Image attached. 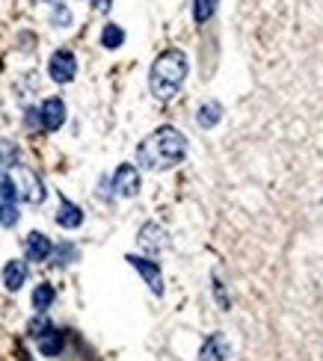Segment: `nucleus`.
I'll return each instance as SVG.
<instances>
[{"instance_id": "f03ea898", "label": "nucleus", "mask_w": 323, "mask_h": 361, "mask_svg": "<svg viewBox=\"0 0 323 361\" xmlns=\"http://www.w3.org/2000/svg\"><path fill=\"white\" fill-rule=\"evenodd\" d=\"M187 71H190V63H187L184 51H178V48L163 51L158 60L151 63V71H148V89H151V95L158 101L175 98L178 89L187 80Z\"/></svg>"}, {"instance_id": "9d476101", "label": "nucleus", "mask_w": 323, "mask_h": 361, "mask_svg": "<svg viewBox=\"0 0 323 361\" xmlns=\"http://www.w3.org/2000/svg\"><path fill=\"white\" fill-rule=\"evenodd\" d=\"M27 272H30V270H27V264L18 261V258L6 261V264H4V272H0V279H4V287H6V291H12V293L21 291V287L27 284Z\"/></svg>"}, {"instance_id": "39448f33", "label": "nucleus", "mask_w": 323, "mask_h": 361, "mask_svg": "<svg viewBox=\"0 0 323 361\" xmlns=\"http://www.w3.org/2000/svg\"><path fill=\"white\" fill-rule=\"evenodd\" d=\"M139 276H143V281L151 287V293L154 296H163V272H160V267L151 261V258H143V255H128L125 258Z\"/></svg>"}, {"instance_id": "423d86ee", "label": "nucleus", "mask_w": 323, "mask_h": 361, "mask_svg": "<svg viewBox=\"0 0 323 361\" xmlns=\"http://www.w3.org/2000/svg\"><path fill=\"white\" fill-rule=\"evenodd\" d=\"M39 119H42V127L45 131H60L65 125V104L63 98H45L39 107Z\"/></svg>"}, {"instance_id": "f257e3e1", "label": "nucleus", "mask_w": 323, "mask_h": 361, "mask_svg": "<svg viewBox=\"0 0 323 361\" xmlns=\"http://www.w3.org/2000/svg\"><path fill=\"white\" fill-rule=\"evenodd\" d=\"M187 157V137L172 125L158 127L154 134H148L137 148V166H143L148 172H166L178 166Z\"/></svg>"}, {"instance_id": "4be33fe9", "label": "nucleus", "mask_w": 323, "mask_h": 361, "mask_svg": "<svg viewBox=\"0 0 323 361\" xmlns=\"http://www.w3.org/2000/svg\"><path fill=\"white\" fill-rule=\"evenodd\" d=\"M53 252H57V264H60V267H65V264H72V261H75V258H77V249L72 246V243H63V246H57V249H53Z\"/></svg>"}, {"instance_id": "1a4fd4ad", "label": "nucleus", "mask_w": 323, "mask_h": 361, "mask_svg": "<svg viewBox=\"0 0 323 361\" xmlns=\"http://www.w3.org/2000/svg\"><path fill=\"white\" fill-rule=\"evenodd\" d=\"M24 255H27V261H48L53 255L51 237H45L42 231H30V234L24 237Z\"/></svg>"}, {"instance_id": "2eb2a0df", "label": "nucleus", "mask_w": 323, "mask_h": 361, "mask_svg": "<svg viewBox=\"0 0 323 361\" xmlns=\"http://www.w3.org/2000/svg\"><path fill=\"white\" fill-rule=\"evenodd\" d=\"M53 299H57V291H53V284H48V281L36 284V291H33V296H30L33 308H36L39 314H45V311L53 305Z\"/></svg>"}, {"instance_id": "393cba45", "label": "nucleus", "mask_w": 323, "mask_h": 361, "mask_svg": "<svg viewBox=\"0 0 323 361\" xmlns=\"http://www.w3.org/2000/svg\"><path fill=\"white\" fill-rule=\"evenodd\" d=\"M24 119H27V125H30V127H42V119H39V110H27V113H24Z\"/></svg>"}, {"instance_id": "7ed1b4c3", "label": "nucleus", "mask_w": 323, "mask_h": 361, "mask_svg": "<svg viewBox=\"0 0 323 361\" xmlns=\"http://www.w3.org/2000/svg\"><path fill=\"white\" fill-rule=\"evenodd\" d=\"M48 77L53 83H72L77 77V56L68 51V48H60V51H53L51 53V60H48Z\"/></svg>"}, {"instance_id": "dca6fc26", "label": "nucleus", "mask_w": 323, "mask_h": 361, "mask_svg": "<svg viewBox=\"0 0 323 361\" xmlns=\"http://www.w3.org/2000/svg\"><path fill=\"white\" fill-rule=\"evenodd\" d=\"M21 166V148L12 139H0V169H15Z\"/></svg>"}, {"instance_id": "f8f14e48", "label": "nucleus", "mask_w": 323, "mask_h": 361, "mask_svg": "<svg viewBox=\"0 0 323 361\" xmlns=\"http://www.w3.org/2000/svg\"><path fill=\"white\" fill-rule=\"evenodd\" d=\"M229 358V343L222 335H210L205 343H202V353H199V361H226Z\"/></svg>"}, {"instance_id": "a878e982", "label": "nucleus", "mask_w": 323, "mask_h": 361, "mask_svg": "<svg viewBox=\"0 0 323 361\" xmlns=\"http://www.w3.org/2000/svg\"><path fill=\"white\" fill-rule=\"evenodd\" d=\"M92 6L98 12H110V6H113V0H92Z\"/></svg>"}, {"instance_id": "b1692460", "label": "nucleus", "mask_w": 323, "mask_h": 361, "mask_svg": "<svg viewBox=\"0 0 323 361\" xmlns=\"http://www.w3.org/2000/svg\"><path fill=\"white\" fill-rule=\"evenodd\" d=\"M214 296H217V302H220V308L229 311V296H226V291H222V281H220V279H214Z\"/></svg>"}, {"instance_id": "412c9836", "label": "nucleus", "mask_w": 323, "mask_h": 361, "mask_svg": "<svg viewBox=\"0 0 323 361\" xmlns=\"http://www.w3.org/2000/svg\"><path fill=\"white\" fill-rule=\"evenodd\" d=\"M51 329H53V323L48 320V317H36V320L27 323V331H30L33 338H42V335H45V331H51Z\"/></svg>"}, {"instance_id": "bb28decb", "label": "nucleus", "mask_w": 323, "mask_h": 361, "mask_svg": "<svg viewBox=\"0 0 323 361\" xmlns=\"http://www.w3.org/2000/svg\"><path fill=\"white\" fill-rule=\"evenodd\" d=\"M39 4H57V0H39Z\"/></svg>"}, {"instance_id": "ddd939ff", "label": "nucleus", "mask_w": 323, "mask_h": 361, "mask_svg": "<svg viewBox=\"0 0 323 361\" xmlns=\"http://www.w3.org/2000/svg\"><path fill=\"white\" fill-rule=\"evenodd\" d=\"M220 119H222V104L220 101H205V104L196 110V122H199V127H205V131L217 127Z\"/></svg>"}, {"instance_id": "9b49d317", "label": "nucleus", "mask_w": 323, "mask_h": 361, "mask_svg": "<svg viewBox=\"0 0 323 361\" xmlns=\"http://www.w3.org/2000/svg\"><path fill=\"white\" fill-rule=\"evenodd\" d=\"M57 225L65 228V231H75L83 225V210L75 205V201H68V198H60V210H57Z\"/></svg>"}, {"instance_id": "6e6552de", "label": "nucleus", "mask_w": 323, "mask_h": 361, "mask_svg": "<svg viewBox=\"0 0 323 361\" xmlns=\"http://www.w3.org/2000/svg\"><path fill=\"white\" fill-rule=\"evenodd\" d=\"M137 243H139V246H143L148 255H160L166 246H170V240H166V231H163L158 222H146L143 228H139Z\"/></svg>"}, {"instance_id": "5701e85b", "label": "nucleus", "mask_w": 323, "mask_h": 361, "mask_svg": "<svg viewBox=\"0 0 323 361\" xmlns=\"http://www.w3.org/2000/svg\"><path fill=\"white\" fill-rule=\"evenodd\" d=\"M0 222H4V225H15L18 222V208L15 205H4V208H0Z\"/></svg>"}, {"instance_id": "aec40b11", "label": "nucleus", "mask_w": 323, "mask_h": 361, "mask_svg": "<svg viewBox=\"0 0 323 361\" xmlns=\"http://www.w3.org/2000/svg\"><path fill=\"white\" fill-rule=\"evenodd\" d=\"M75 18H72V9L68 6H63V4H53V9H51V24L53 27H68Z\"/></svg>"}, {"instance_id": "4468645a", "label": "nucleus", "mask_w": 323, "mask_h": 361, "mask_svg": "<svg viewBox=\"0 0 323 361\" xmlns=\"http://www.w3.org/2000/svg\"><path fill=\"white\" fill-rule=\"evenodd\" d=\"M63 346H65V338H63V331H57V329H51V331H45V335L39 338V353L48 355V358H57L63 353Z\"/></svg>"}, {"instance_id": "0eeeda50", "label": "nucleus", "mask_w": 323, "mask_h": 361, "mask_svg": "<svg viewBox=\"0 0 323 361\" xmlns=\"http://www.w3.org/2000/svg\"><path fill=\"white\" fill-rule=\"evenodd\" d=\"M21 186L24 190L18 196L27 201V205H42V201L48 198V190H45V184H42V178L27 166H21Z\"/></svg>"}, {"instance_id": "a211bd4d", "label": "nucleus", "mask_w": 323, "mask_h": 361, "mask_svg": "<svg viewBox=\"0 0 323 361\" xmlns=\"http://www.w3.org/2000/svg\"><path fill=\"white\" fill-rule=\"evenodd\" d=\"M217 4L220 0H193V21L196 24H205L214 18V12H217Z\"/></svg>"}, {"instance_id": "6ab92c4d", "label": "nucleus", "mask_w": 323, "mask_h": 361, "mask_svg": "<svg viewBox=\"0 0 323 361\" xmlns=\"http://www.w3.org/2000/svg\"><path fill=\"white\" fill-rule=\"evenodd\" d=\"M15 198H18V184L0 169V201L4 205H15Z\"/></svg>"}, {"instance_id": "20e7f679", "label": "nucleus", "mask_w": 323, "mask_h": 361, "mask_svg": "<svg viewBox=\"0 0 323 361\" xmlns=\"http://www.w3.org/2000/svg\"><path fill=\"white\" fill-rule=\"evenodd\" d=\"M139 186H143V181H139V169L134 163H122L113 172V181H110L113 196H122V198H134L139 193Z\"/></svg>"}, {"instance_id": "f3484780", "label": "nucleus", "mask_w": 323, "mask_h": 361, "mask_svg": "<svg viewBox=\"0 0 323 361\" xmlns=\"http://www.w3.org/2000/svg\"><path fill=\"white\" fill-rule=\"evenodd\" d=\"M101 45L107 51H119L125 45V30L119 24H104V30H101Z\"/></svg>"}]
</instances>
